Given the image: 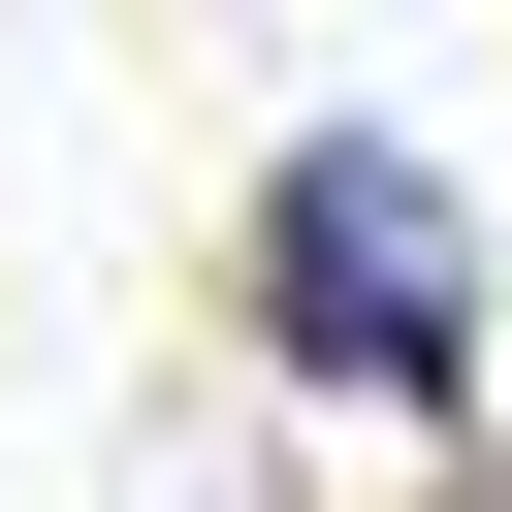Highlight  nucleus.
Masks as SVG:
<instances>
[{
    "mask_svg": "<svg viewBox=\"0 0 512 512\" xmlns=\"http://www.w3.org/2000/svg\"><path fill=\"white\" fill-rule=\"evenodd\" d=\"M256 288H288V384H448L480 352V224H448V160H384V128H320L288 192H256Z\"/></svg>",
    "mask_w": 512,
    "mask_h": 512,
    "instance_id": "1",
    "label": "nucleus"
}]
</instances>
